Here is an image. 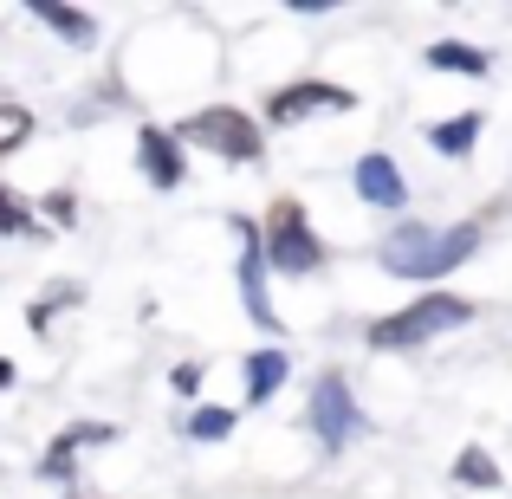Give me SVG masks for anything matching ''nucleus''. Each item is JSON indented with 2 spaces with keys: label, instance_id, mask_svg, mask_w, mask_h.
<instances>
[{
  "label": "nucleus",
  "instance_id": "f257e3e1",
  "mask_svg": "<svg viewBox=\"0 0 512 499\" xmlns=\"http://www.w3.org/2000/svg\"><path fill=\"white\" fill-rule=\"evenodd\" d=\"M480 247V221H461V227H422V221H402L396 234L383 240V273L396 279H441L454 266H467Z\"/></svg>",
  "mask_w": 512,
  "mask_h": 499
},
{
  "label": "nucleus",
  "instance_id": "f03ea898",
  "mask_svg": "<svg viewBox=\"0 0 512 499\" xmlns=\"http://www.w3.org/2000/svg\"><path fill=\"white\" fill-rule=\"evenodd\" d=\"M474 312H480L474 299H454V292H428V299H415V305H402V312L376 318V325H370V344H376V350H422V344H435V337L474 325Z\"/></svg>",
  "mask_w": 512,
  "mask_h": 499
},
{
  "label": "nucleus",
  "instance_id": "7ed1b4c3",
  "mask_svg": "<svg viewBox=\"0 0 512 499\" xmlns=\"http://www.w3.org/2000/svg\"><path fill=\"white\" fill-rule=\"evenodd\" d=\"M260 247H266V273H286V279H305L325 266V240L312 234L305 208L292 195H279L266 208V227H260Z\"/></svg>",
  "mask_w": 512,
  "mask_h": 499
},
{
  "label": "nucleus",
  "instance_id": "20e7f679",
  "mask_svg": "<svg viewBox=\"0 0 512 499\" xmlns=\"http://www.w3.org/2000/svg\"><path fill=\"white\" fill-rule=\"evenodd\" d=\"M175 143H195V150L221 156V163H260V156H266L260 124H253V117L240 111V104H208V111L182 117Z\"/></svg>",
  "mask_w": 512,
  "mask_h": 499
},
{
  "label": "nucleus",
  "instance_id": "39448f33",
  "mask_svg": "<svg viewBox=\"0 0 512 499\" xmlns=\"http://www.w3.org/2000/svg\"><path fill=\"white\" fill-rule=\"evenodd\" d=\"M305 422H312V435H318L325 454H344L350 441L363 435V409H357V396H350V383L338 370H325L312 383V409H305Z\"/></svg>",
  "mask_w": 512,
  "mask_h": 499
},
{
  "label": "nucleus",
  "instance_id": "423d86ee",
  "mask_svg": "<svg viewBox=\"0 0 512 499\" xmlns=\"http://www.w3.org/2000/svg\"><path fill=\"white\" fill-rule=\"evenodd\" d=\"M344 111H357V91L325 85V78H299V85H279L266 98V124H305V117H344Z\"/></svg>",
  "mask_w": 512,
  "mask_h": 499
},
{
  "label": "nucleus",
  "instance_id": "0eeeda50",
  "mask_svg": "<svg viewBox=\"0 0 512 499\" xmlns=\"http://www.w3.org/2000/svg\"><path fill=\"white\" fill-rule=\"evenodd\" d=\"M240 234V305H247V318L260 331H279V312L273 299H266V247H260V227L253 221H234Z\"/></svg>",
  "mask_w": 512,
  "mask_h": 499
},
{
  "label": "nucleus",
  "instance_id": "6e6552de",
  "mask_svg": "<svg viewBox=\"0 0 512 499\" xmlns=\"http://www.w3.org/2000/svg\"><path fill=\"white\" fill-rule=\"evenodd\" d=\"M137 169H143L150 188H182L188 156H182V143H175V130H156V124L137 130Z\"/></svg>",
  "mask_w": 512,
  "mask_h": 499
},
{
  "label": "nucleus",
  "instance_id": "1a4fd4ad",
  "mask_svg": "<svg viewBox=\"0 0 512 499\" xmlns=\"http://www.w3.org/2000/svg\"><path fill=\"white\" fill-rule=\"evenodd\" d=\"M350 182H357V201H370V208H402V201H409V182H402V169L389 163L383 150H363L357 169H350Z\"/></svg>",
  "mask_w": 512,
  "mask_h": 499
},
{
  "label": "nucleus",
  "instance_id": "9d476101",
  "mask_svg": "<svg viewBox=\"0 0 512 499\" xmlns=\"http://www.w3.org/2000/svg\"><path fill=\"white\" fill-rule=\"evenodd\" d=\"M104 441H117L111 422H72V428H65V435L46 448L39 480H72V474H78V448H104Z\"/></svg>",
  "mask_w": 512,
  "mask_h": 499
},
{
  "label": "nucleus",
  "instance_id": "9b49d317",
  "mask_svg": "<svg viewBox=\"0 0 512 499\" xmlns=\"http://www.w3.org/2000/svg\"><path fill=\"white\" fill-rule=\"evenodd\" d=\"M286 376H292V357H286L279 344H266V350H247V363H240V383H247V409L273 402Z\"/></svg>",
  "mask_w": 512,
  "mask_h": 499
},
{
  "label": "nucleus",
  "instance_id": "f8f14e48",
  "mask_svg": "<svg viewBox=\"0 0 512 499\" xmlns=\"http://www.w3.org/2000/svg\"><path fill=\"white\" fill-rule=\"evenodd\" d=\"M33 20H46L65 46H91V39H98V20L78 13V7H65V0H33Z\"/></svg>",
  "mask_w": 512,
  "mask_h": 499
},
{
  "label": "nucleus",
  "instance_id": "ddd939ff",
  "mask_svg": "<svg viewBox=\"0 0 512 499\" xmlns=\"http://www.w3.org/2000/svg\"><path fill=\"white\" fill-rule=\"evenodd\" d=\"M428 143H435L441 156H474V143H480V111H461V117H448V124H428Z\"/></svg>",
  "mask_w": 512,
  "mask_h": 499
},
{
  "label": "nucleus",
  "instance_id": "4468645a",
  "mask_svg": "<svg viewBox=\"0 0 512 499\" xmlns=\"http://www.w3.org/2000/svg\"><path fill=\"white\" fill-rule=\"evenodd\" d=\"M422 59L435 65V72H467V78H487L493 72L487 52H480V46H461V39H441V46H428Z\"/></svg>",
  "mask_w": 512,
  "mask_h": 499
},
{
  "label": "nucleus",
  "instance_id": "2eb2a0df",
  "mask_svg": "<svg viewBox=\"0 0 512 499\" xmlns=\"http://www.w3.org/2000/svg\"><path fill=\"white\" fill-rule=\"evenodd\" d=\"M454 480H461V487H480V493H493V487H500L506 474L493 467V454L480 448V441H467V448L454 454Z\"/></svg>",
  "mask_w": 512,
  "mask_h": 499
},
{
  "label": "nucleus",
  "instance_id": "dca6fc26",
  "mask_svg": "<svg viewBox=\"0 0 512 499\" xmlns=\"http://www.w3.org/2000/svg\"><path fill=\"white\" fill-rule=\"evenodd\" d=\"M188 441H227L234 435V409H221V402H201L195 415H188Z\"/></svg>",
  "mask_w": 512,
  "mask_h": 499
},
{
  "label": "nucleus",
  "instance_id": "f3484780",
  "mask_svg": "<svg viewBox=\"0 0 512 499\" xmlns=\"http://www.w3.org/2000/svg\"><path fill=\"white\" fill-rule=\"evenodd\" d=\"M26 137H33V111H26V104H7V98H0V156H13Z\"/></svg>",
  "mask_w": 512,
  "mask_h": 499
},
{
  "label": "nucleus",
  "instance_id": "a211bd4d",
  "mask_svg": "<svg viewBox=\"0 0 512 499\" xmlns=\"http://www.w3.org/2000/svg\"><path fill=\"white\" fill-rule=\"evenodd\" d=\"M72 299H78V286H52V292H39V299L26 305V325L46 337V331H52V318H59V305H72Z\"/></svg>",
  "mask_w": 512,
  "mask_h": 499
},
{
  "label": "nucleus",
  "instance_id": "6ab92c4d",
  "mask_svg": "<svg viewBox=\"0 0 512 499\" xmlns=\"http://www.w3.org/2000/svg\"><path fill=\"white\" fill-rule=\"evenodd\" d=\"M0 234H39V214L13 188H0Z\"/></svg>",
  "mask_w": 512,
  "mask_h": 499
},
{
  "label": "nucleus",
  "instance_id": "aec40b11",
  "mask_svg": "<svg viewBox=\"0 0 512 499\" xmlns=\"http://www.w3.org/2000/svg\"><path fill=\"white\" fill-rule=\"evenodd\" d=\"M46 214H52L59 227H72V221H78V195H72V188H52V195H46Z\"/></svg>",
  "mask_w": 512,
  "mask_h": 499
},
{
  "label": "nucleus",
  "instance_id": "412c9836",
  "mask_svg": "<svg viewBox=\"0 0 512 499\" xmlns=\"http://www.w3.org/2000/svg\"><path fill=\"white\" fill-rule=\"evenodd\" d=\"M201 376H208L201 363H175V376H169V383L182 389V396H195V389H201Z\"/></svg>",
  "mask_w": 512,
  "mask_h": 499
},
{
  "label": "nucleus",
  "instance_id": "4be33fe9",
  "mask_svg": "<svg viewBox=\"0 0 512 499\" xmlns=\"http://www.w3.org/2000/svg\"><path fill=\"white\" fill-rule=\"evenodd\" d=\"M0 389H13V363L7 357H0Z\"/></svg>",
  "mask_w": 512,
  "mask_h": 499
},
{
  "label": "nucleus",
  "instance_id": "5701e85b",
  "mask_svg": "<svg viewBox=\"0 0 512 499\" xmlns=\"http://www.w3.org/2000/svg\"><path fill=\"white\" fill-rule=\"evenodd\" d=\"M65 499H85V493H65Z\"/></svg>",
  "mask_w": 512,
  "mask_h": 499
}]
</instances>
